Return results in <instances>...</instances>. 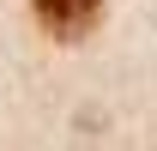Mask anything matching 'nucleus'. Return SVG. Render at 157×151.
<instances>
[{
  "label": "nucleus",
  "mask_w": 157,
  "mask_h": 151,
  "mask_svg": "<svg viewBox=\"0 0 157 151\" xmlns=\"http://www.w3.org/2000/svg\"><path fill=\"white\" fill-rule=\"evenodd\" d=\"M30 6H36V18L48 24L55 37H67V42L85 37V30L103 18V0H30Z\"/></svg>",
  "instance_id": "obj_1"
}]
</instances>
